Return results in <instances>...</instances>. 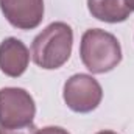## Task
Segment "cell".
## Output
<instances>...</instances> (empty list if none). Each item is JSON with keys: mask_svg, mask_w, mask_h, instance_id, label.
<instances>
[{"mask_svg": "<svg viewBox=\"0 0 134 134\" xmlns=\"http://www.w3.org/2000/svg\"><path fill=\"white\" fill-rule=\"evenodd\" d=\"M73 31L66 22H53L33 39L31 58L44 70H55L66 64L72 55Z\"/></svg>", "mask_w": 134, "mask_h": 134, "instance_id": "1", "label": "cell"}, {"mask_svg": "<svg viewBox=\"0 0 134 134\" xmlns=\"http://www.w3.org/2000/svg\"><path fill=\"white\" fill-rule=\"evenodd\" d=\"M80 56L84 67L92 73H108L122 61V47L114 34L100 28L86 30L81 36Z\"/></svg>", "mask_w": 134, "mask_h": 134, "instance_id": "2", "label": "cell"}, {"mask_svg": "<svg viewBox=\"0 0 134 134\" xmlns=\"http://www.w3.org/2000/svg\"><path fill=\"white\" fill-rule=\"evenodd\" d=\"M36 104L30 92L22 87L0 89V126L25 128L33 125Z\"/></svg>", "mask_w": 134, "mask_h": 134, "instance_id": "3", "label": "cell"}, {"mask_svg": "<svg viewBox=\"0 0 134 134\" xmlns=\"http://www.w3.org/2000/svg\"><path fill=\"white\" fill-rule=\"evenodd\" d=\"M63 98L73 112L87 114L98 108L103 98V89L92 75L75 73L64 83Z\"/></svg>", "mask_w": 134, "mask_h": 134, "instance_id": "4", "label": "cell"}, {"mask_svg": "<svg viewBox=\"0 0 134 134\" xmlns=\"http://www.w3.org/2000/svg\"><path fill=\"white\" fill-rule=\"evenodd\" d=\"M0 9L19 30H34L44 19V0H0Z\"/></svg>", "mask_w": 134, "mask_h": 134, "instance_id": "5", "label": "cell"}, {"mask_svg": "<svg viewBox=\"0 0 134 134\" xmlns=\"http://www.w3.org/2000/svg\"><path fill=\"white\" fill-rule=\"evenodd\" d=\"M30 64V50L17 37H6L0 42V70L11 78H19Z\"/></svg>", "mask_w": 134, "mask_h": 134, "instance_id": "6", "label": "cell"}, {"mask_svg": "<svg viewBox=\"0 0 134 134\" xmlns=\"http://www.w3.org/2000/svg\"><path fill=\"white\" fill-rule=\"evenodd\" d=\"M87 9L92 17L106 24L125 22L131 14L125 0H87Z\"/></svg>", "mask_w": 134, "mask_h": 134, "instance_id": "7", "label": "cell"}, {"mask_svg": "<svg viewBox=\"0 0 134 134\" xmlns=\"http://www.w3.org/2000/svg\"><path fill=\"white\" fill-rule=\"evenodd\" d=\"M37 128L34 125L25 126V128H2L0 126V134H34Z\"/></svg>", "mask_w": 134, "mask_h": 134, "instance_id": "8", "label": "cell"}, {"mask_svg": "<svg viewBox=\"0 0 134 134\" xmlns=\"http://www.w3.org/2000/svg\"><path fill=\"white\" fill-rule=\"evenodd\" d=\"M34 134H70L67 130L61 126H44L41 130H36Z\"/></svg>", "mask_w": 134, "mask_h": 134, "instance_id": "9", "label": "cell"}, {"mask_svg": "<svg viewBox=\"0 0 134 134\" xmlns=\"http://www.w3.org/2000/svg\"><path fill=\"white\" fill-rule=\"evenodd\" d=\"M125 5H126V8L133 13L134 11V0H125Z\"/></svg>", "mask_w": 134, "mask_h": 134, "instance_id": "10", "label": "cell"}, {"mask_svg": "<svg viewBox=\"0 0 134 134\" xmlns=\"http://www.w3.org/2000/svg\"><path fill=\"white\" fill-rule=\"evenodd\" d=\"M97 134H117V133H114V131H109V130H104V131H98Z\"/></svg>", "mask_w": 134, "mask_h": 134, "instance_id": "11", "label": "cell"}]
</instances>
